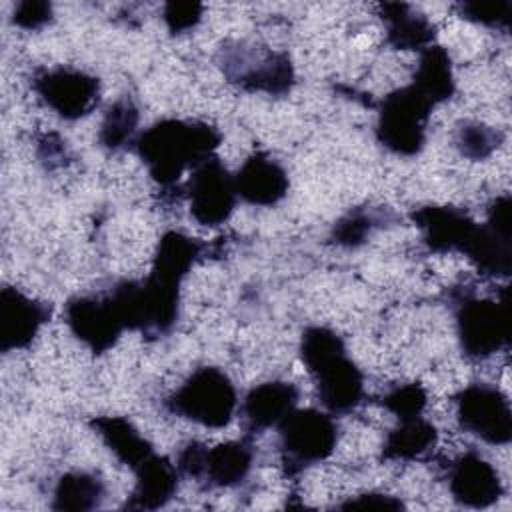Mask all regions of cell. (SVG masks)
Instances as JSON below:
<instances>
[{
	"label": "cell",
	"mask_w": 512,
	"mask_h": 512,
	"mask_svg": "<svg viewBox=\"0 0 512 512\" xmlns=\"http://www.w3.org/2000/svg\"><path fill=\"white\" fill-rule=\"evenodd\" d=\"M38 158L46 168H54V166H62L68 158V148L66 142L50 132V134H42L38 140Z\"/></svg>",
	"instance_id": "836d02e7"
},
{
	"label": "cell",
	"mask_w": 512,
	"mask_h": 512,
	"mask_svg": "<svg viewBox=\"0 0 512 512\" xmlns=\"http://www.w3.org/2000/svg\"><path fill=\"white\" fill-rule=\"evenodd\" d=\"M216 60L226 82L242 92H262L282 98L290 94L296 84L290 54L260 42L226 40L218 48Z\"/></svg>",
	"instance_id": "277c9868"
},
{
	"label": "cell",
	"mask_w": 512,
	"mask_h": 512,
	"mask_svg": "<svg viewBox=\"0 0 512 512\" xmlns=\"http://www.w3.org/2000/svg\"><path fill=\"white\" fill-rule=\"evenodd\" d=\"M106 498V482L98 472L70 470L58 476L50 508L58 512H88L102 506Z\"/></svg>",
	"instance_id": "cb8c5ba5"
},
{
	"label": "cell",
	"mask_w": 512,
	"mask_h": 512,
	"mask_svg": "<svg viewBox=\"0 0 512 512\" xmlns=\"http://www.w3.org/2000/svg\"><path fill=\"white\" fill-rule=\"evenodd\" d=\"M276 428L282 474L290 480L328 460L340 438L334 416L318 408H294Z\"/></svg>",
	"instance_id": "8992f818"
},
{
	"label": "cell",
	"mask_w": 512,
	"mask_h": 512,
	"mask_svg": "<svg viewBox=\"0 0 512 512\" xmlns=\"http://www.w3.org/2000/svg\"><path fill=\"white\" fill-rule=\"evenodd\" d=\"M298 398V386L288 380H268L252 386L240 404L244 436L254 440L266 430L276 428L296 408Z\"/></svg>",
	"instance_id": "e0dca14e"
},
{
	"label": "cell",
	"mask_w": 512,
	"mask_h": 512,
	"mask_svg": "<svg viewBox=\"0 0 512 512\" xmlns=\"http://www.w3.org/2000/svg\"><path fill=\"white\" fill-rule=\"evenodd\" d=\"M420 230L422 244L432 254H466L478 232V222L462 208L448 204H426L410 212Z\"/></svg>",
	"instance_id": "5bb4252c"
},
{
	"label": "cell",
	"mask_w": 512,
	"mask_h": 512,
	"mask_svg": "<svg viewBox=\"0 0 512 512\" xmlns=\"http://www.w3.org/2000/svg\"><path fill=\"white\" fill-rule=\"evenodd\" d=\"M206 252L208 244L180 230H166L156 244L150 276L180 288L182 280L192 272Z\"/></svg>",
	"instance_id": "44dd1931"
},
{
	"label": "cell",
	"mask_w": 512,
	"mask_h": 512,
	"mask_svg": "<svg viewBox=\"0 0 512 512\" xmlns=\"http://www.w3.org/2000/svg\"><path fill=\"white\" fill-rule=\"evenodd\" d=\"M54 18V8L46 0H22L12 8V24L22 30H40Z\"/></svg>",
	"instance_id": "1f68e13d"
},
{
	"label": "cell",
	"mask_w": 512,
	"mask_h": 512,
	"mask_svg": "<svg viewBox=\"0 0 512 512\" xmlns=\"http://www.w3.org/2000/svg\"><path fill=\"white\" fill-rule=\"evenodd\" d=\"M394 220V214L386 206H354L332 224L330 242L346 250H356L364 246L376 230Z\"/></svg>",
	"instance_id": "4316f807"
},
{
	"label": "cell",
	"mask_w": 512,
	"mask_h": 512,
	"mask_svg": "<svg viewBox=\"0 0 512 512\" xmlns=\"http://www.w3.org/2000/svg\"><path fill=\"white\" fill-rule=\"evenodd\" d=\"M438 444L436 426L424 416L404 418L386 434L380 460L382 462H416L428 460Z\"/></svg>",
	"instance_id": "7402d4cb"
},
{
	"label": "cell",
	"mask_w": 512,
	"mask_h": 512,
	"mask_svg": "<svg viewBox=\"0 0 512 512\" xmlns=\"http://www.w3.org/2000/svg\"><path fill=\"white\" fill-rule=\"evenodd\" d=\"M52 308L46 302L26 296L14 286L0 290V352L28 348L40 328L50 320Z\"/></svg>",
	"instance_id": "2e32d148"
},
{
	"label": "cell",
	"mask_w": 512,
	"mask_h": 512,
	"mask_svg": "<svg viewBox=\"0 0 512 512\" xmlns=\"http://www.w3.org/2000/svg\"><path fill=\"white\" fill-rule=\"evenodd\" d=\"M504 142V132L478 120H462L454 130V146L460 156L482 162L490 158Z\"/></svg>",
	"instance_id": "83f0119b"
},
{
	"label": "cell",
	"mask_w": 512,
	"mask_h": 512,
	"mask_svg": "<svg viewBox=\"0 0 512 512\" xmlns=\"http://www.w3.org/2000/svg\"><path fill=\"white\" fill-rule=\"evenodd\" d=\"M236 194L252 206H276L288 194L290 180L284 166L264 150L252 152L234 174Z\"/></svg>",
	"instance_id": "ac0fdd59"
},
{
	"label": "cell",
	"mask_w": 512,
	"mask_h": 512,
	"mask_svg": "<svg viewBox=\"0 0 512 512\" xmlns=\"http://www.w3.org/2000/svg\"><path fill=\"white\" fill-rule=\"evenodd\" d=\"M456 12L460 18L474 22L478 26L508 32L510 28V12L512 4L508 0L504 2H458Z\"/></svg>",
	"instance_id": "f546056e"
},
{
	"label": "cell",
	"mask_w": 512,
	"mask_h": 512,
	"mask_svg": "<svg viewBox=\"0 0 512 512\" xmlns=\"http://www.w3.org/2000/svg\"><path fill=\"white\" fill-rule=\"evenodd\" d=\"M182 198L188 200L190 216L200 226L218 228L230 220L236 208L234 176L214 154L190 170L182 186Z\"/></svg>",
	"instance_id": "8fae6325"
},
{
	"label": "cell",
	"mask_w": 512,
	"mask_h": 512,
	"mask_svg": "<svg viewBox=\"0 0 512 512\" xmlns=\"http://www.w3.org/2000/svg\"><path fill=\"white\" fill-rule=\"evenodd\" d=\"M378 404L392 412L398 420L422 416L428 406V392L420 382H404L386 390Z\"/></svg>",
	"instance_id": "f1b7e54d"
},
{
	"label": "cell",
	"mask_w": 512,
	"mask_h": 512,
	"mask_svg": "<svg viewBox=\"0 0 512 512\" xmlns=\"http://www.w3.org/2000/svg\"><path fill=\"white\" fill-rule=\"evenodd\" d=\"M254 446L250 438L226 440L208 448L200 440H188L176 454V468L198 484L200 490H222L240 486L252 472Z\"/></svg>",
	"instance_id": "52a82bcc"
},
{
	"label": "cell",
	"mask_w": 512,
	"mask_h": 512,
	"mask_svg": "<svg viewBox=\"0 0 512 512\" xmlns=\"http://www.w3.org/2000/svg\"><path fill=\"white\" fill-rule=\"evenodd\" d=\"M448 300L454 310L458 344L468 360H486L508 346L510 304L506 286L500 288L498 298H482L468 286H454Z\"/></svg>",
	"instance_id": "3957f363"
},
{
	"label": "cell",
	"mask_w": 512,
	"mask_h": 512,
	"mask_svg": "<svg viewBox=\"0 0 512 512\" xmlns=\"http://www.w3.org/2000/svg\"><path fill=\"white\" fill-rule=\"evenodd\" d=\"M512 200L496 196L486 208V222L478 224L476 238L464 254L484 278H508L512 272Z\"/></svg>",
	"instance_id": "4fadbf2b"
},
{
	"label": "cell",
	"mask_w": 512,
	"mask_h": 512,
	"mask_svg": "<svg viewBox=\"0 0 512 512\" xmlns=\"http://www.w3.org/2000/svg\"><path fill=\"white\" fill-rule=\"evenodd\" d=\"M64 322L72 336L96 356L112 350L126 330L106 290L68 298L64 304Z\"/></svg>",
	"instance_id": "7c38bea8"
},
{
	"label": "cell",
	"mask_w": 512,
	"mask_h": 512,
	"mask_svg": "<svg viewBox=\"0 0 512 512\" xmlns=\"http://www.w3.org/2000/svg\"><path fill=\"white\" fill-rule=\"evenodd\" d=\"M140 124V108L132 96L124 94L116 98L104 112L98 142L110 154H120L126 150H134L138 138Z\"/></svg>",
	"instance_id": "484cf974"
},
{
	"label": "cell",
	"mask_w": 512,
	"mask_h": 512,
	"mask_svg": "<svg viewBox=\"0 0 512 512\" xmlns=\"http://www.w3.org/2000/svg\"><path fill=\"white\" fill-rule=\"evenodd\" d=\"M136 482L126 498V510H158L164 508L178 492L180 472L176 464L162 454H152L134 470Z\"/></svg>",
	"instance_id": "d6986e66"
},
{
	"label": "cell",
	"mask_w": 512,
	"mask_h": 512,
	"mask_svg": "<svg viewBox=\"0 0 512 512\" xmlns=\"http://www.w3.org/2000/svg\"><path fill=\"white\" fill-rule=\"evenodd\" d=\"M88 426L102 438L114 458L132 472L154 454V446L124 416H94Z\"/></svg>",
	"instance_id": "603a6c76"
},
{
	"label": "cell",
	"mask_w": 512,
	"mask_h": 512,
	"mask_svg": "<svg viewBox=\"0 0 512 512\" xmlns=\"http://www.w3.org/2000/svg\"><path fill=\"white\" fill-rule=\"evenodd\" d=\"M434 104L412 84L388 92L376 106L374 136L396 156H416L426 146L428 120Z\"/></svg>",
	"instance_id": "ba28073f"
},
{
	"label": "cell",
	"mask_w": 512,
	"mask_h": 512,
	"mask_svg": "<svg viewBox=\"0 0 512 512\" xmlns=\"http://www.w3.org/2000/svg\"><path fill=\"white\" fill-rule=\"evenodd\" d=\"M340 510H402L404 502L398 496L384 494V492H362L354 498H348L340 504H336Z\"/></svg>",
	"instance_id": "d6a6232c"
},
{
	"label": "cell",
	"mask_w": 512,
	"mask_h": 512,
	"mask_svg": "<svg viewBox=\"0 0 512 512\" xmlns=\"http://www.w3.org/2000/svg\"><path fill=\"white\" fill-rule=\"evenodd\" d=\"M458 426L490 446L512 440V412L508 396L494 384L472 382L454 396Z\"/></svg>",
	"instance_id": "9c48e42d"
},
{
	"label": "cell",
	"mask_w": 512,
	"mask_h": 512,
	"mask_svg": "<svg viewBox=\"0 0 512 512\" xmlns=\"http://www.w3.org/2000/svg\"><path fill=\"white\" fill-rule=\"evenodd\" d=\"M236 408V386L218 366L196 368L164 398V410L168 414L212 430L226 428L232 422Z\"/></svg>",
	"instance_id": "5b68a950"
},
{
	"label": "cell",
	"mask_w": 512,
	"mask_h": 512,
	"mask_svg": "<svg viewBox=\"0 0 512 512\" xmlns=\"http://www.w3.org/2000/svg\"><path fill=\"white\" fill-rule=\"evenodd\" d=\"M376 10L384 24V42L392 50L422 52L436 44V24L410 4L382 2Z\"/></svg>",
	"instance_id": "ffe728a7"
},
{
	"label": "cell",
	"mask_w": 512,
	"mask_h": 512,
	"mask_svg": "<svg viewBox=\"0 0 512 512\" xmlns=\"http://www.w3.org/2000/svg\"><path fill=\"white\" fill-rule=\"evenodd\" d=\"M298 354L314 380L318 402L332 416H344L366 400L364 374L348 356L342 336L328 326H306Z\"/></svg>",
	"instance_id": "7a4b0ae2"
},
{
	"label": "cell",
	"mask_w": 512,
	"mask_h": 512,
	"mask_svg": "<svg viewBox=\"0 0 512 512\" xmlns=\"http://www.w3.org/2000/svg\"><path fill=\"white\" fill-rule=\"evenodd\" d=\"M220 142L222 134L208 122L162 118L138 134L134 152L152 180L172 190L186 170L214 156Z\"/></svg>",
	"instance_id": "6da1fadb"
},
{
	"label": "cell",
	"mask_w": 512,
	"mask_h": 512,
	"mask_svg": "<svg viewBox=\"0 0 512 512\" xmlns=\"http://www.w3.org/2000/svg\"><path fill=\"white\" fill-rule=\"evenodd\" d=\"M410 84L434 106L448 102L456 92L452 58L448 50L440 44H432L422 50Z\"/></svg>",
	"instance_id": "d4e9b609"
},
{
	"label": "cell",
	"mask_w": 512,
	"mask_h": 512,
	"mask_svg": "<svg viewBox=\"0 0 512 512\" xmlns=\"http://www.w3.org/2000/svg\"><path fill=\"white\" fill-rule=\"evenodd\" d=\"M204 18V4L198 2H166L162 8V20L172 36L194 30Z\"/></svg>",
	"instance_id": "4dcf8cb0"
},
{
	"label": "cell",
	"mask_w": 512,
	"mask_h": 512,
	"mask_svg": "<svg viewBox=\"0 0 512 512\" xmlns=\"http://www.w3.org/2000/svg\"><path fill=\"white\" fill-rule=\"evenodd\" d=\"M446 480L454 502L464 508H490L504 496L500 472L476 450H468L450 460Z\"/></svg>",
	"instance_id": "9a60e30c"
},
{
	"label": "cell",
	"mask_w": 512,
	"mask_h": 512,
	"mask_svg": "<svg viewBox=\"0 0 512 512\" xmlns=\"http://www.w3.org/2000/svg\"><path fill=\"white\" fill-rule=\"evenodd\" d=\"M32 90L58 118L68 122L94 112L102 94L98 76L72 66L34 70Z\"/></svg>",
	"instance_id": "30bf717a"
}]
</instances>
